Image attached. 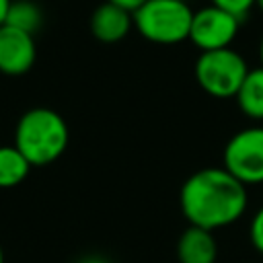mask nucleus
<instances>
[{
    "label": "nucleus",
    "instance_id": "nucleus-1",
    "mask_svg": "<svg viewBox=\"0 0 263 263\" xmlns=\"http://www.w3.org/2000/svg\"><path fill=\"white\" fill-rule=\"evenodd\" d=\"M179 203L189 226L218 230L234 224L247 210L249 193L224 166H208L189 175L181 187Z\"/></svg>",
    "mask_w": 263,
    "mask_h": 263
},
{
    "label": "nucleus",
    "instance_id": "nucleus-2",
    "mask_svg": "<svg viewBox=\"0 0 263 263\" xmlns=\"http://www.w3.org/2000/svg\"><path fill=\"white\" fill-rule=\"evenodd\" d=\"M68 140V123L49 107L25 111L14 127V146L31 166H45L58 160L66 152Z\"/></svg>",
    "mask_w": 263,
    "mask_h": 263
},
{
    "label": "nucleus",
    "instance_id": "nucleus-3",
    "mask_svg": "<svg viewBox=\"0 0 263 263\" xmlns=\"http://www.w3.org/2000/svg\"><path fill=\"white\" fill-rule=\"evenodd\" d=\"M138 33L156 45H177L189 39L193 10L187 0H146L134 14Z\"/></svg>",
    "mask_w": 263,
    "mask_h": 263
},
{
    "label": "nucleus",
    "instance_id": "nucleus-4",
    "mask_svg": "<svg viewBox=\"0 0 263 263\" xmlns=\"http://www.w3.org/2000/svg\"><path fill=\"white\" fill-rule=\"evenodd\" d=\"M247 74L249 66L245 58L232 47L201 51L195 62V80L214 99L236 97Z\"/></svg>",
    "mask_w": 263,
    "mask_h": 263
},
{
    "label": "nucleus",
    "instance_id": "nucleus-5",
    "mask_svg": "<svg viewBox=\"0 0 263 263\" xmlns=\"http://www.w3.org/2000/svg\"><path fill=\"white\" fill-rule=\"evenodd\" d=\"M224 168L242 185L263 183V125L236 132L224 146Z\"/></svg>",
    "mask_w": 263,
    "mask_h": 263
},
{
    "label": "nucleus",
    "instance_id": "nucleus-6",
    "mask_svg": "<svg viewBox=\"0 0 263 263\" xmlns=\"http://www.w3.org/2000/svg\"><path fill=\"white\" fill-rule=\"evenodd\" d=\"M238 27H240V18L210 4L193 12L189 41L199 51L224 49V47H230V43L236 39Z\"/></svg>",
    "mask_w": 263,
    "mask_h": 263
},
{
    "label": "nucleus",
    "instance_id": "nucleus-7",
    "mask_svg": "<svg viewBox=\"0 0 263 263\" xmlns=\"http://www.w3.org/2000/svg\"><path fill=\"white\" fill-rule=\"evenodd\" d=\"M37 58L35 35L21 29L2 25L0 27V72L6 76L27 74Z\"/></svg>",
    "mask_w": 263,
    "mask_h": 263
},
{
    "label": "nucleus",
    "instance_id": "nucleus-8",
    "mask_svg": "<svg viewBox=\"0 0 263 263\" xmlns=\"http://www.w3.org/2000/svg\"><path fill=\"white\" fill-rule=\"evenodd\" d=\"M132 27H134L132 12L107 0L99 4L90 14V33L101 43H119L121 39L127 37Z\"/></svg>",
    "mask_w": 263,
    "mask_h": 263
},
{
    "label": "nucleus",
    "instance_id": "nucleus-9",
    "mask_svg": "<svg viewBox=\"0 0 263 263\" xmlns=\"http://www.w3.org/2000/svg\"><path fill=\"white\" fill-rule=\"evenodd\" d=\"M177 259L179 263H216L218 242L212 230L189 226L177 240Z\"/></svg>",
    "mask_w": 263,
    "mask_h": 263
},
{
    "label": "nucleus",
    "instance_id": "nucleus-10",
    "mask_svg": "<svg viewBox=\"0 0 263 263\" xmlns=\"http://www.w3.org/2000/svg\"><path fill=\"white\" fill-rule=\"evenodd\" d=\"M234 99L247 117L263 121V66L249 70Z\"/></svg>",
    "mask_w": 263,
    "mask_h": 263
},
{
    "label": "nucleus",
    "instance_id": "nucleus-11",
    "mask_svg": "<svg viewBox=\"0 0 263 263\" xmlns=\"http://www.w3.org/2000/svg\"><path fill=\"white\" fill-rule=\"evenodd\" d=\"M31 171L29 160L16 150V146H0V189L21 185Z\"/></svg>",
    "mask_w": 263,
    "mask_h": 263
},
{
    "label": "nucleus",
    "instance_id": "nucleus-12",
    "mask_svg": "<svg viewBox=\"0 0 263 263\" xmlns=\"http://www.w3.org/2000/svg\"><path fill=\"white\" fill-rule=\"evenodd\" d=\"M4 25L35 35L39 31V27L43 25L41 6L33 0H12L8 6V14H6Z\"/></svg>",
    "mask_w": 263,
    "mask_h": 263
},
{
    "label": "nucleus",
    "instance_id": "nucleus-13",
    "mask_svg": "<svg viewBox=\"0 0 263 263\" xmlns=\"http://www.w3.org/2000/svg\"><path fill=\"white\" fill-rule=\"evenodd\" d=\"M212 4L242 21L251 12V8L255 6V0H212Z\"/></svg>",
    "mask_w": 263,
    "mask_h": 263
},
{
    "label": "nucleus",
    "instance_id": "nucleus-14",
    "mask_svg": "<svg viewBox=\"0 0 263 263\" xmlns=\"http://www.w3.org/2000/svg\"><path fill=\"white\" fill-rule=\"evenodd\" d=\"M249 236L253 247L263 255V208L257 210V214L251 220V228H249Z\"/></svg>",
    "mask_w": 263,
    "mask_h": 263
},
{
    "label": "nucleus",
    "instance_id": "nucleus-15",
    "mask_svg": "<svg viewBox=\"0 0 263 263\" xmlns=\"http://www.w3.org/2000/svg\"><path fill=\"white\" fill-rule=\"evenodd\" d=\"M107 2H111V4H117V6H121V8H125V10H129L132 14L146 2V0H107Z\"/></svg>",
    "mask_w": 263,
    "mask_h": 263
},
{
    "label": "nucleus",
    "instance_id": "nucleus-16",
    "mask_svg": "<svg viewBox=\"0 0 263 263\" xmlns=\"http://www.w3.org/2000/svg\"><path fill=\"white\" fill-rule=\"evenodd\" d=\"M12 0H0V27L4 25L6 21V14H8V6H10Z\"/></svg>",
    "mask_w": 263,
    "mask_h": 263
},
{
    "label": "nucleus",
    "instance_id": "nucleus-17",
    "mask_svg": "<svg viewBox=\"0 0 263 263\" xmlns=\"http://www.w3.org/2000/svg\"><path fill=\"white\" fill-rule=\"evenodd\" d=\"M80 263H107V261L101 259V257H86V259H82Z\"/></svg>",
    "mask_w": 263,
    "mask_h": 263
},
{
    "label": "nucleus",
    "instance_id": "nucleus-18",
    "mask_svg": "<svg viewBox=\"0 0 263 263\" xmlns=\"http://www.w3.org/2000/svg\"><path fill=\"white\" fill-rule=\"evenodd\" d=\"M259 58H261V66H263V35H261V43H259Z\"/></svg>",
    "mask_w": 263,
    "mask_h": 263
},
{
    "label": "nucleus",
    "instance_id": "nucleus-19",
    "mask_svg": "<svg viewBox=\"0 0 263 263\" xmlns=\"http://www.w3.org/2000/svg\"><path fill=\"white\" fill-rule=\"evenodd\" d=\"M255 6H257L261 12H263V0H255Z\"/></svg>",
    "mask_w": 263,
    "mask_h": 263
},
{
    "label": "nucleus",
    "instance_id": "nucleus-20",
    "mask_svg": "<svg viewBox=\"0 0 263 263\" xmlns=\"http://www.w3.org/2000/svg\"><path fill=\"white\" fill-rule=\"evenodd\" d=\"M0 263H4V251H2V245H0Z\"/></svg>",
    "mask_w": 263,
    "mask_h": 263
}]
</instances>
